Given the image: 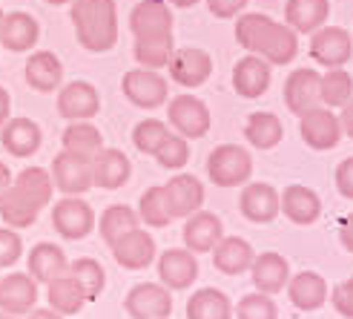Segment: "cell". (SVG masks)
Masks as SVG:
<instances>
[{"mask_svg":"<svg viewBox=\"0 0 353 319\" xmlns=\"http://www.w3.org/2000/svg\"><path fill=\"white\" fill-rule=\"evenodd\" d=\"M135 61L144 69H164L172 58V14L167 0H141L130 14Z\"/></svg>","mask_w":353,"mask_h":319,"instance_id":"obj_1","label":"cell"},{"mask_svg":"<svg viewBox=\"0 0 353 319\" xmlns=\"http://www.w3.org/2000/svg\"><path fill=\"white\" fill-rule=\"evenodd\" d=\"M236 41L241 49L264 58L270 66L290 64L299 52V35L288 23H279L270 14H261V12H250L239 17Z\"/></svg>","mask_w":353,"mask_h":319,"instance_id":"obj_2","label":"cell"},{"mask_svg":"<svg viewBox=\"0 0 353 319\" xmlns=\"http://www.w3.org/2000/svg\"><path fill=\"white\" fill-rule=\"evenodd\" d=\"M52 175L43 167H23L12 179L9 190L0 199V219L6 227L23 230L38 222L41 210L52 202Z\"/></svg>","mask_w":353,"mask_h":319,"instance_id":"obj_3","label":"cell"},{"mask_svg":"<svg viewBox=\"0 0 353 319\" xmlns=\"http://www.w3.org/2000/svg\"><path fill=\"white\" fill-rule=\"evenodd\" d=\"M75 38L86 52H110L118 44L115 0H72L69 9Z\"/></svg>","mask_w":353,"mask_h":319,"instance_id":"obj_4","label":"cell"},{"mask_svg":"<svg viewBox=\"0 0 353 319\" xmlns=\"http://www.w3.org/2000/svg\"><path fill=\"white\" fill-rule=\"evenodd\" d=\"M207 175L216 187H239L253 175V158L239 144H221L207 158Z\"/></svg>","mask_w":353,"mask_h":319,"instance_id":"obj_5","label":"cell"},{"mask_svg":"<svg viewBox=\"0 0 353 319\" xmlns=\"http://www.w3.org/2000/svg\"><path fill=\"white\" fill-rule=\"evenodd\" d=\"M52 227L66 242H81L95 230V210L81 196H63L52 207Z\"/></svg>","mask_w":353,"mask_h":319,"instance_id":"obj_6","label":"cell"},{"mask_svg":"<svg viewBox=\"0 0 353 319\" xmlns=\"http://www.w3.org/2000/svg\"><path fill=\"white\" fill-rule=\"evenodd\" d=\"M121 90L127 95L130 104L141 106V110H158L161 104H167V81L155 72V69H130L121 78Z\"/></svg>","mask_w":353,"mask_h":319,"instance_id":"obj_7","label":"cell"},{"mask_svg":"<svg viewBox=\"0 0 353 319\" xmlns=\"http://www.w3.org/2000/svg\"><path fill=\"white\" fill-rule=\"evenodd\" d=\"M167 118L175 127V133L184 135V138H204L210 133V124H213L207 104L190 93H181L170 101Z\"/></svg>","mask_w":353,"mask_h":319,"instance_id":"obj_8","label":"cell"},{"mask_svg":"<svg viewBox=\"0 0 353 319\" xmlns=\"http://www.w3.org/2000/svg\"><path fill=\"white\" fill-rule=\"evenodd\" d=\"M123 311L130 313V319H170L172 291L158 282H141L123 299Z\"/></svg>","mask_w":353,"mask_h":319,"instance_id":"obj_9","label":"cell"},{"mask_svg":"<svg viewBox=\"0 0 353 319\" xmlns=\"http://www.w3.org/2000/svg\"><path fill=\"white\" fill-rule=\"evenodd\" d=\"M299 133L310 150H333L342 141L339 115H333L327 106H313L305 115H299Z\"/></svg>","mask_w":353,"mask_h":319,"instance_id":"obj_10","label":"cell"},{"mask_svg":"<svg viewBox=\"0 0 353 319\" xmlns=\"http://www.w3.org/2000/svg\"><path fill=\"white\" fill-rule=\"evenodd\" d=\"M310 55L316 64H322L327 69L345 66L353 55V38L350 32L342 26H319L310 38Z\"/></svg>","mask_w":353,"mask_h":319,"instance_id":"obj_11","label":"cell"},{"mask_svg":"<svg viewBox=\"0 0 353 319\" xmlns=\"http://www.w3.org/2000/svg\"><path fill=\"white\" fill-rule=\"evenodd\" d=\"M167 66H170V78L179 86H184V90H196V86L207 84V78L213 75V61L199 46L175 49Z\"/></svg>","mask_w":353,"mask_h":319,"instance_id":"obj_12","label":"cell"},{"mask_svg":"<svg viewBox=\"0 0 353 319\" xmlns=\"http://www.w3.org/2000/svg\"><path fill=\"white\" fill-rule=\"evenodd\" d=\"M101 113V95L90 81H69L58 90V115L66 121H90Z\"/></svg>","mask_w":353,"mask_h":319,"instance_id":"obj_13","label":"cell"},{"mask_svg":"<svg viewBox=\"0 0 353 319\" xmlns=\"http://www.w3.org/2000/svg\"><path fill=\"white\" fill-rule=\"evenodd\" d=\"M49 175H52L55 190H61L63 196H83L90 187H95L90 162H83L78 155H69L63 150L55 155V162L49 167Z\"/></svg>","mask_w":353,"mask_h":319,"instance_id":"obj_14","label":"cell"},{"mask_svg":"<svg viewBox=\"0 0 353 319\" xmlns=\"http://www.w3.org/2000/svg\"><path fill=\"white\" fill-rule=\"evenodd\" d=\"M110 251H112V259L121 264L123 271H144L155 262L158 247H155V239H152L150 230L135 227L127 236H121Z\"/></svg>","mask_w":353,"mask_h":319,"instance_id":"obj_15","label":"cell"},{"mask_svg":"<svg viewBox=\"0 0 353 319\" xmlns=\"http://www.w3.org/2000/svg\"><path fill=\"white\" fill-rule=\"evenodd\" d=\"M158 276L170 291H187L199 279V259L187 247H170L158 256Z\"/></svg>","mask_w":353,"mask_h":319,"instance_id":"obj_16","label":"cell"},{"mask_svg":"<svg viewBox=\"0 0 353 319\" xmlns=\"http://www.w3.org/2000/svg\"><path fill=\"white\" fill-rule=\"evenodd\" d=\"M0 144L12 158H32L43 144V130L38 121H32L26 115L9 118L0 130Z\"/></svg>","mask_w":353,"mask_h":319,"instance_id":"obj_17","label":"cell"},{"mask_svg":"<svg viewBox=\"0 0 353 319\" xmlns=\"http://www.w3.org/2000/svg\"><path fill=\"white\" fill-rule=\"evenodd\" d=\"M322 75L316 69H293L285 81V104L293 115H305L307 110L322 104Z\"/></svg>","mask_w":353,"mask_h":319,"instance_id":"obj_18","label":"cell"},{"mask_svg":"<svg viewBox=\"0 0 353 319\" xmlns=\"http://www.w3.org/2000/svg\"><path fill=\"white\" fill-rule=\"evenodd\" d=\"M181 239H184V247L192 253H210L213 247L224 239V224L216 213L210 210H196L190 213L187 222H184V230H181Z\"/></svg>","mask_w":353,"mask_h":319,"instance_id":"obj_19","label":"cell"},{"mask_svg":"<svg viewBox=\"0 0 353 319\" xmlns=\"http://www.w3.org/2000/svg\"><path fill=\"white\" fill-rule=\"evenodd\" d=\"M239 210L247 222L253 224H270L279 216V190L264 182H247L241 196H239Z\"/></svg>","mask_w":353,"mask_h":319,"instance_id":"obj_20","label":"cell"},{"mask_svg":"<svg viewBox=\"0 0 353 319\" xmlns=\"http://www.w3.org/2000/svg\"><path fill=\"white\" fill-rule=\"evenodd\" d=\"M38 305V282L29 273L0 276V311L12 316H26Z\"/></svg>","mask_w":353,"mask_h":319,"instance_id":"obj_21","label":"cell"},{"mask_svg":"<svg viewBox=\"0 0 353 319\" xmlns=\"http://www.w3.org/2000/svg\"><path fill=\"white\" fill-rule=\"evenodd\" d=\"M250 279H253L256 291L273 296V293L288 288V282H290V262L281 253H276V251L256 253V259L250 264Z\"/></svg>","mask_w":353,"mask_h":319,"instance_id":"obj_22","label":"cell"},{"mask_svg":"<svg viewBox=\"0 0 353 319\" xmlns=\"http://www.w3.org/2000/svg\"><path fill=\"white\" fill-rule=\"evenodd\" d=\"M90 167H92V184L101 190H118L132 175V162L115 147H103L90 162Z\"/></svg>","mask_w":353,"mask_h":319,"instance_id":"obj_23","label":"cell"},{"mask_svg":"<svg viewBox=\"0 0 353 319\" xmlns=\"http://www.w3.org/2000/svg\"><path fill=\"white\" fill-rule=\"evenodd\" d=\"M23 78L34 93H58L61 81H63V64L55 52H49V49L32 52L23 66Z\"/></svg>","mask_w":353,"mask_h":319,"instance_id":"obj_24","label":"cell"},{"mask_svg":"<svg viewBox=\"0 0 353 319\" xmlns=\"http://www.w3.org/2000/svg\"><path fill=\"white\" fill-rule=\"evenodd\" d=\"M41 38V23L29 12H9L0 23V46L9 52H29Z\"/></svg>","mask_w":353,"mask_h":319,"instance_id":"obj_25","label":"cell"},{"mask_svg":"<svg viewBox=\"0 0 353 319\" xmlns=\"http://www.w3.org/2000/svg\"><path fill=\"white\" fill-rule=\"evenodd\" d=\"M279 210L285 213L293 224H313L322 216V202L310 187L290 184V187H285V193H279Z\"/></svg>","mask_w":353,"mask_h":319,"instance_id":"obj_26","label":"cell"},{"mask_svg":"<svg viewBox=\"0 0 353 319\" xmlns=\"http://www.w3.org/2000/svg\"><path fill=\"white\" fill-rule=\"evenodd\" d=\"M210 253H213L216 271L224 273V276L247 273L250 271V264H253V259H256L253 244L247 239H241V236H224Z\"/></svg>","mask_w":353,"mask_h":319,"instance_id":"obj_27","label":"cell"},{"mask_svg":"<svg viewBox=\"0 0 353 319\" xmlns=\"http://www.w3.org/2000/svg\"><path fill=\"white\" fill-rule=\"evenodd\" d=\"M273 78V69L270 64L259 58V55H247L233 66V86L241 98H259L268 93Z\"/></svg>","mask_w":353,"mask_h":319,"instance_id":"obj_28","label":"cell"},{"mask_svg":"<svg viewBox=\"0 0 353 319\" xmlns=\"http://www.w3.org/2000/svg\"><path fill=\"white\" fill-rule=\"evenodd\" d=\"M164 193H167V202H170V210L175 219H187L190 213H196L204 207V187L196 175H175L164 184Z\"/></svg>","mask_w":353,"mask_h":319,"instance_id":"obj_29","label":"cell"},{"mask_svg":"<svg viewBox=\"0 0 353 319\" xmlns=\"http://www.w3.org/2000/svg\"><path fill=\"white\" fill-rule=\"evenodd\" d=\"M26 264H29V276L34 282H43V285H49L52 279L69 273L66 253L52 242H38L34 244L29 251V256H26Z\"/></svg>","mask_w":353,"mask_h":319,"instance_id":"obj_30","label":"cell"},{"mask_svg":"<svg viewBox=\"0 0 353 319\" xmlns=\"http://www.w3.org/2000/svg\"><path fill=\"white\" fill-rule=\"evenodd\" d=\"M288 296L299 311H319L327 302V282L322 273L316 271H302V273H290L288 282Z\"/></svg>","mask_w":353,"mask_h":319,"instance_id":"obj_31","label":"cell"},{"mask_svg":"<svg viewBox=\"0 0 353 319\" xmlns=\"http://www.w3.org/2000/svg\"><path fill=\"white\" fill-rule=\"evenodd\" d=\"M61 147L69 155H78V158H83V162H92V158L103 150V135L90 121H72L61 135Z\"/></svg>","mask_w":353,"mask_h":319,"instance_id":"obj_32","label":"cell"},{"mask_svg":"<svg viewBox=\"0 0 353 319\" xmlns=\"http://www.w3.org/2000/svg\"><path fill=\"white\" fill-rule=\"evenodd\" d=\"M330 0H288L285 21L296 35H313L319 26L327 23Z\"/></svg>","mask_w":353,"mask_h":319,"instance_id":"obj_33","label":"cell"},{"mask_svg":"<svg viewBox=\"0 0 353 319\" xmlns=\"http://www.w3.org/2000/svg\"><path fill=\"white\" fill-rule=\"evenodd\" d=\"M46 302H49V308H55L61 316H75L86 305V293L75 282L72 273H63V276L52 279L46 285Z\"/></svg>","mask_w":353,"mask_h":319,"instance_id":"obj_34","label":"cell"},{"mask_svg":"<svg viewBox=\"0 0 353 319\" xmlns=\"http://www.w3.org/2000/svg\"><path fill=\"white\" fill-rule=\"evenodd\" d=\"M187 319H233V305L224 291L201 288L187 299Z\"/></svg>","mask_w":353,"mask_h":319,"instance_id":"obj_35","label":"cell"},{"mask_svg":"<svg viewBox=\"0 0 353 319\" xmlns=\"http://www.w3.org/2000/svg\"><path fill=\"white\" fill-rule=\"evenodd\" d=\"M281 135H285V127H281L279 115L273 113H253L244 124V138L256 150H273L281 141Z\"/></svg>","mask_w":353,"mask_h":319,"instance_id":"obj_36","label":"cell"},{"mask_svg":"<svg viewBox=\"0 0 353 319\" xmlns=\"http://www.w3.org/2000/svg\"><path fill=\"white\" fill-rule=\"evenodd\" d=\"M138 222H141V219H138V210H132V207H127V204H110L107 210L101 213L98 233H101L103 242L112 247L121 236H127L130 230H135Z\"/></svg>","mask_w":353,"mask_h":319,"instance_id":"obj_37","label":"cell"},{"mask_svg":"<svg viewBox=\"0 0 353 319\" xmlns=\"http://www.w3.org/2000/svg\"><path fill=\"white\" fill-rule=\"evenodd\" d=\"M138 219L144 222L147 227H167L175 216L170 210V202H167V193H164V184L158 187H147L141 193V202H138Z\"/></svg>","mask_w":353,"mask_h":319,"instance_id":"obj_38","label":"cell"},{"mask_svg":"<svg viewBox=\"0 0 353 319\" xmlns=\"http://www.w3.org/2000/svg\"><path fill=\"white\" fill-rule=\"evenodd\" d=\"M69 273H72L75 282L83 288L86 302H95V299L101 296V291L107 288V271L101 268V262H95L90 256H81L75 262H69Z\"/></svg>","mask_w":353,"mask_h":319,"instance_id":"obj_39","label":"cell"},{"mask_svg":"<svg viewBox=\"0 0 353 319\" xmlns=\"http://www.w3.org/2000/svg\"><path fill=\"white\" fill-rule=\"evenodd\" d=\"M319 90H322V104L327 106V110H333V106H345L353 98V78L342 66L327 69V72L322 75Z\"/></svg>","mask_w":353,"mask_h":319,"instance_id":"obj_40","label":"cell"},{"mask_svg":"<svg viewBox=\"0 0 353 319\" xmlns=\"http://www.w3.org/2000/svg\"><path fill=\"white\" fill-rule=\"evenodd\" d=\"M170 135V127L164 121H158V118H144L141 124H135V130H132V144L138 153H144V155H155V150L164 144V138Z\"/></svg>","mask_w":353,"mask_h":319,"instance_id":"obj_41","label":"cell"},{"mask_svg":"<svg viewBox=\"0 0 353 319\" xmlns=\"http://www.w3.org/2000/svg\"><path fill=\"white\" fill-rule=\"evenodd\" d=\"M233 313L239 319H279V308L270 299V293H247L239 299V305L233 308Z\"/></svg>","mask_w":353,"mask_h":319,"instance_id":"obj_42","label":"cell"},{"mask_svg":"<svg viewBox=\"0 0 353 319\" xmlns=\"http://www.w3.org/2000/svg\"><path fill=\"white\" fill-rule=\"evenodd\" d=\"M187 158H190V144H187V138L184 135H167L164 138V144L155 150V162L161 164L164 170H181L187 164Z\"/></svg>","mask_w":353,"mask_h":319,"instance_id":"obj_43","label":"cell"},{"mask_svg":"<svg viewBox=\"0 0 353 319\" xmlns=\"http://www.w3.org/2000/svg\"><path fill=\"white\" fill-rule=\"evenodd\" d=\"M23 253V239L14 227H0V271L17 264Z\"/></svg>","mask_w":353,"mask_h":319,"instance_id":"obj_44","label":"cell"},{"mask_svg":"<svg viewBox=\"0 0 353 319\" xmlns=\"http://www.w3.org/2000/svg\"><path fill=\"white\" fill-rule=\"evenodd\" d=\"M330 302H333V308H336L339 316L353 319V288L347 285V282H339V285L330 291Z\"/></svg>","mask_w":353,"mask_h":319,"instance_id":"obj_45","label":"cell"},{"mask_svg":"<svg viewBox=\"0 0 353 319\" xmlns=\"http://www.w3.org/2000/svg\"><path fill=\"white\" fill-rule=\"evenodd\" d=\"M247 3H250V0H207V9H210V14L221 17V21H230Z\"/></svg>","mask_w":353,"mask_h":319,"instance_id":"obj_46","label":"cell"},{"mask_svg":"<svg viewBox=\"0 0 353 319\" xmlns=\"http://www.w3.org/2000/svg\"><path fill=\"white\" fill-rule=\"evenodd\" d=\"M336 190L342 193L345 199L353 202V155L342 158L339 167H336Z\"/></svg>","mask_w":353,"mask_h":319,"instance_id":"obj_47","label":"cell"},{"mask_svg":"<svg viewBox=\"0 0 353 319\" xmlns=\"http://www.w3.org/2000/svg\"><path fill=\"white\" fill-rule=\"evenodd\" d=\"M339 239H342V247H345V251H350V253H353V213H347V216L342 219Z\"/></svg>","mask_w":353,"mask_h":319,"instance_id":"obj_48","label":"cell"},{"mask_svg":"<svg viewBox=\"0 0 353 319\" xmlns=\"http://www.w3.org/2000/svg\"><path fill=\"white\" fill-rule=\"evenodd\" d=\"M339 124H342V133L347 138H353V98L342 106V115H339Z\"/></svg>","mask_w":353,"mask_h":319,"instance_id":"obj_49","label":"cell"},{"mask_svg":"<svg viewBox=\"0 0 353 319\" xmlns=\"http://www.w3.org/2000/svg\"><path fill=\"white\" fill-rule=\"evenodd\" d=\"M9 118H12V95H9V90L0 86V130H3V124Z\"/></svg>","mask_w":353,"mask_h":319,"instance_id":"obj_50","label":"cell"},{"mask_svg":"<svg viewBox=\"0 0 353 319\" xmlns=\"http://www.w3.org/2000/svg\"><path fill=\"white\" fill-rule=\"evenodd\" d=\"M26 319H66V316H61L55 308H32Z\"/></svg>","mask_w":353,"mask_h":319,"instance_id":"obj_51","label":"cell"},{"mask_svg":"<svg viewBox=\"0 0 353 319\" xmlns=\"http://www.w3.org/2000/svg\"><path fill=\"white\" fill-rule=\"evenodd\" d=\"M12 179H14V175L9 173V167H6L3 162H0V199H3V193L9 190V184H12Z\"/></svg>","mask_w":353,"mask_h":319,"instance_id":"obj_52","label":"cell"},{"mask_svg":"<svg viewBox=\"0 0 353 319\" xmlns=\"http://www.w3.org/2000/svg\"><path fill=\"white\" fill-rule=\"evenodd\" d=\"M170 6H179V9H190V6H196L199 0H167Z\"/></svg>","mask_w":353,"mask_h":319,"instance_id":"obj_53","label":"cell"},{"mask_svg":"<svg viewBox=\"0 0 353 319\" xmlns=\"http://www.w3.org/2000/svg\"><path fill=\"white\" fill-rule=\"evenodd\" d=\"M46 3H52V6H63V3H72V0H46Z\"/></svg>","mask_w":353,"mask_h":319,"instance_id":"obj_54","label":"cell"},{"mask_svg":"<svg viewBox=\"0 0 353 319\" xmlns=\"http://www.w3.org/2000/svg\"><path fill=\"white\" fill-rule=\"evenodd\" d=\"M0 319H21V316H12V313H3V311H0Z\"/></svg>","mask_w":353,"mask_h":319,"instance_id":"obj_55","label":"cell"},{"mask_svg":"<svg viewBox=\"0 0 353 319\" xmlns=\"http://www.w3.org/2000/svg\"><path fill=\"white\" fill-rule=\"evenodd\" d=\"M3 14H6V12H3V9H0V23H3Z\"/></svg>","mask_w":353,"mask_h":319,"instance_id":"obj_56","label":"cell"},{"mask_svg":"<svg viewBox=\"0 0 353 319\" xmlns=\"http://www.w3.org/2000/svg\"><path fill=\"white\" fill-rule=\"evenodd\" d=\"M345 282H347V285H350V288H353V276H350V279H345Z\"/></svg>","mask_w":353,"mask_h":319,"instance_id":"obj_57","label":"cell"},{"mask_svg":"<svg viewBox=\"0 0 353 319\" xmlns=\"http://www.w3.org/2000/svg\"><path fill=\"white\" fill-rule=\"evenodd\" d=\"M350 38H353V35H350Z\"/></svg>","mask_w":353,"mask_h":319,"instance_id":"obj_58","label":"cell"}]
</instances>
